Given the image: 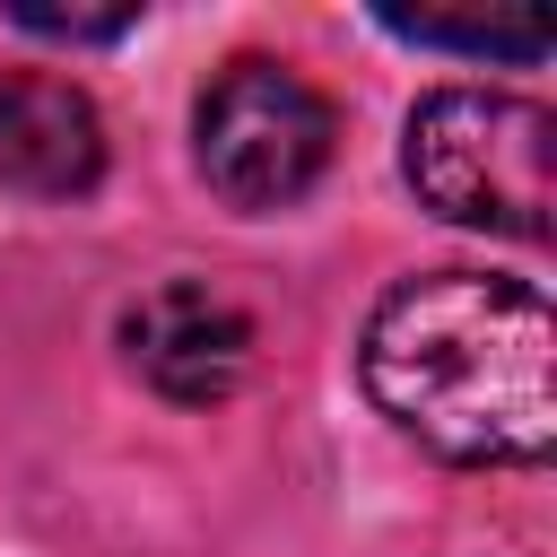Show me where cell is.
<instances>
[{"instance_id":"6da1fadb","label":"cell","mask_w":557,"mask_h":557,"mask_svg":"<svg viewBox=\"0 0 557 557\" xmlns=\"http://www.w3.org/2000/svg\"><path fill=\"white\" fill-rule=\"evenodd\" d=\"M357 366L374 409L444 461H540L557 444V322L522 278H400L374 305Z\"/></svg>"},{"instance_id":"7a4b0ae2","label":"cell","mask_w":557,"mask_h":557,"mask_svg":"<svg viewBox=\"0 0 557 557\" xmlns=\"http://www.w3.org/2000/svg\"><path fill=\"white\" fill-rule=\"evenodd\" d=\"M409 183L435 218L453 226H487L513 244L548 235L557 209V122L531 96H496V87H444L409 113Z\"/></svg>"},{"instance_id":"3957f363","label":"cell","mask_w":557,"mask_h":557,"mask_svg":"<svg viewBox=\"0 0 557 557\" xmlns=\"http://www.w3.org/2000/svg\"><path fill=\"white\" fill-rule=\"evenodd\" d=\"M331 104L278 61H226L200 96V174L226 209H287L331 165Z\"/></svg>"},{"instance_id":"277c9868","label":"cell","mask_w":557,"mask_h":557,"mask_svg":"<svg viewBox=\"0 0 557 557\" xmlns=\"http://www.w3.org/2000/svg\"><path fill=\"white\" fill-rule=\"evenodd\" d=\"M122 339H131V366H139L165 400H183V409L226 400V392L244 383V366H252V322H244V305H226V296L200 287V278L148 287V296L131 305Z\"/></svg>"},{"instance_id":"5b68a950","label":"cell","mask_w":557,"mask_h":557,"mask_svg":"<svg viewBox=\"0 0 557 557\" xmlns=\"http://www.w3.org/2000/svg\"><path fill=\"white\" fill-rule=\"evenodd\" d=\"M104 174V122L87 87L52 70H0V183L26 200H78Z\"/></svg>"},{"instance_id":"8992f818","label":"cell","mask_w":557,"mask_h":557,"mask_svg":"<svg viewBox=\"0 0 557 557\" xmlns=\"http://www.w3.org/2000/svg\"><path fill=\"white\" fill-rule=\"evenodd\" d=\"M392 35H409V44H435V52H470V61H540L548 44H557V26L548 17H444V9H418V17H383Z\"/></svg>"},{"instance_id":"52a82bcc","label":"cell","mask_w":557,"mask_h":557,"mask_svg":"<svg viewBox=\"0 0 557 557\" xmlns=\"http://www.w3.org/2000/svg\"><path fill=\"white\" fill-rule=\"evenodd\" d=\"M26 35H70V44H113L139 26V9H44V0H17L9 9Z\"/></svg>"}]
</instances>
